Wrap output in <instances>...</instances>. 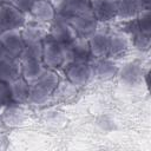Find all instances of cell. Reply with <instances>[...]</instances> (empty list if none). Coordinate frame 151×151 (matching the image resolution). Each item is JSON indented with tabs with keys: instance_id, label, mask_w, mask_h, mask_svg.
<instances>
[{
	"instance_id": "7",
	"label": "cell",
	"mask_w": 151,
	"mask_h": 151,
	"mask_svg": "<svg viewBox=\"0 0 151 151\" xmlns=\"http://www.w3.org/2000/svg\"><path fill=\"white\" fill-rule=\"evenodd\" d=\"M58 11L59 13L57 15L68 20L76 17L92 15L91 0H65Z\"/></svg>"
},
{
	"instance_id": "22",
	"label": "cell",
	"mask_w": 151,
	"mask_h": 151,
	"mask_svg": "<svg viewBox=\"0 0 151 151\" xmlns=\"http://www.w3.org/2000/svg\"><path fill=\"white\" fill-rule=\"evenodd\" d=\"M11 104H14V103L12 99L9 84L0 80V105L5 106V105H11Z\"/></svg>"
},
{
	"instance_id": "24",
	"label": "cell",
	"mask_w": 151,
	"mask_h": 151,
	"mask_svg": "<svg viewBox=\"0 0 151 151\" xmlns=\"http://www.w3.org/2000/svg\"><path fill=\"white\" fill-rule=\"evenodd\" d=\"M35 2V0H13L12 1V5L18 8L20 12L25 13V12H29L33 4Z\"/></svg>"
},
{
	"instance_id": "2",
	"label": "cell",
	"mask_w": 151,
	"mask_h": 151,
	"mask_svg": "<svg viewBox=\"0 0 151 151\" xmlns=\"http://www.w3.org/2000/svg\"><path fill=\"white\" fill-rule=\"evenodd\" d=\"M46 67L57 68L65 65V48L64 44H60L47 35L42 40V58Z\"/></svg>"
},
{
	"instance_id": "12",
	"label": "cell",
	"mask_w": 151,
	"mask_h": 151,
	"mask_svg": "<svg viewBox=\"0 0 151 151\" xmlns=\"http://www.w3.org/2000/svg\"><path fill=\"white\" fill-rule=\"evenodd\" d=\"M46 66L40 59L21 60V77L28 84L39 79L46 72Z\"/></svg>"
},
{
	"instance_id": "11",
	"label": "cell",
	"mask_w": 151,
	"mask_h": 151,
	"mask_svg": "<svg viewBox=\"0 0 151 151\" xmlns=\"http://www.w3.org/2000/svg\"><path fill=\"white\" fill-rule=\"evenodd\" d=\"M71 25L76 29L78 37L88 39L97 31V20L93 15H83L70 19Z\"/></svg>"
},
{
	"instance_id": "25",
	"label": "cell",
	"mask_w": 151,
	"mask_h": 151,
	"mask_svg": "<svg viewBox=\"0 0 151 151\" xmlns=\"http://www.w3.org/2000/svg\"><path fill=\"white\" fill-rule=\"evenodd\" d=\"M55 9H59L61 6H63V4L65 2V0H47Z\"/></svg>"
},
{
	"instance_id": "30",
	"label": "cell",
	"mask_w": 151,
	"mask_h": 151,
	"mask_svg": "<svg viewBox=\"0 0 151 151\" xmlns=\"http://www.w3.org/2000/svg\"><path fill=\"white\" fill-rule=\"evenodd\" d=\"M1 7H2V4L0 2V12H1Z\"/></svg>"
},
{
	"instance_id": "8",
	"label": "cell",
	"mask_w": 151,
	"mask_h": 151,
	"mask_svg": "<svg viewBox=\"0 0 151 151\" xmlns=\"http://www.w3.org/2000/svg\"><path fill=\"white\" fill-rule=\"evenodd\" d=\"M0 41L4 47V52L18 58L25 47V42L21 37V31L19 29L0 32Z\"/></svg>"
},
{
	"instance_id": "17",
	"label": "cell",
	"mask_w": 151,
	"mask_h": 151,
	"mask_svg": "<svg viewBox=\"0 0 151 151\" xmlns=\"http://www.w3.org/2000/svg\"><path fill=\"white\" fill-rule=\"evenodd\" d=\"M142 68L136 63L126 64L119 72L120 80L126 85H136L142 80Z\"/></svg>"
},
{
	"instance_id": "9",
	"label": "cell",
	"mask_w": 151,
	"mask_h": 151,
	"mask_svg": "<svg viewBox=\"0 0 151 151\" xmlns=\"http://www.w3.org/2000/svg\"><path fill=\"white\" fill-rule=\"evenodd\" d=\"M93 76V67L87 63H77L70 64L66 68V77L70 83L74 86L85 85L88 79Z\"/></svg>"
},
{
	"instance_id": "16",
	"label": "cell",
	"mask_w": 151,
	"mask_h": 151,
	"mask_svg": "<svg viewBox=\"0 0 151 151\" xmlns=\"http://www.w3.org/2000/svg\"><path fill=\"white\" fill-rule=\"evenodd\" d=\"M9 84L11 88V94L14 104H20L26 100H28V93H29V84L22 78H18Z\"/></svg>"
},
{
	"instance_id": "5",
	"label": "cell",
	"mask_w": 151,
	"mask_h": 151,
	"mask_svg": "<svg viewBox=\"0 0 151 151\" xmlns=\"http://www.w3.org/2000/svg\"><path fill=\"white\" fill-rule=\"evenodd\" d=\"M50 37L52 39H54L55 41L66 45V44L71 42L72 40H74L78 37V34H77L76 29L73 28V26L71 25L68 19L55 15L54 22L51 27Z\"/></svg>"
},
{
	"instance_id": "14",
	"label": "cell",
	"mask_w": 151,
	"mask_h": 151,
	"mask_svg": "<svg viewBox=\"0 0 151 151\" xmlns=\"http://www.w3.org/2000/svg\"><path fill=\"white\" fill-rule=\"evenodd\" d=\"M117 8V17L125 20H132L144 9V5L140 0H118Z\"/></svg>"
},
{
	"instance_id": "15",
	"label": "cell",
	"mask_w": 151,
	"mask_h": 151,
	"mask_svg": "<svg viewBox=\"0 0 151 151\" xmlns=\"http://www.w3.org/2000/svg\"><path fill=\"white\" fill-rule=\"evenodd\" d=\"M29 12L39 22L52 21L55 18V8L47 0H35Z\"/></svg>"
},
{
	"instance_id": "23",
	"label": "cell",
	"mask_w": 151,
	"mask_h": 151,
	"mask_svg": "<svg viewBox=\"0 0 151 151\" xmlns=\"http://www.w3.org/2000/svg\"><path fill=\"white\" fill-rule=\"evenodd\" d=\"M133 34V44L140 50H147L150 46V33L144 32H134Z\"/></svg>"
},
{
	"instance_id": "29",
	"label": "cell",
	"mask_w": 151,
	"mask_h": 151,
	"mask_svg": "<svg viewBox=\"0 0 151 151\" xmlns=\"http://www.w3.org/2000/svg\"><path fill=\"white\" fill-rule=\"evenodd\" d=\"M109 1H112V2H117L118 0H109Z\"/></svg>"
},
{
	"instance_id": "6",
	"label": "cell",
	"mask_w": 151,
	"mask_h": 151,
	"mask_svg": "<svg viewBox=\"0 0 151 151\" xmlns=\"http://www.w3.org/2000/svg\"><path fill=\"white\" fill-rule=\"evenodd\" d=\"M21 77V60L6 52L0 55V80L11 83Z\"/></svg>"
},
{
	"instance_id": "10",
	"label": "cell",
	"mask_w": 151,
	"mask_h": 151,
	"mask_svg": "<svg viewBox=\"0 0 151 151\" xmlns=\"http://www.w3.org/2000/svg\"><path fill=\"white\" fill-rule=\"evenodd\" d=\"M118 2V1H117ZM117 2L109 0H91L92 15L96 20L109 21L117 17Z\"/></svg>"
},
{
	"instance_id": "3",
	"label": "cell",
	"mask_w": 151,
	"mask_h": 151,
	"mask_svg": "<svg viewBox=\"0 0 151 151\" xmlns=\"http://www.w3.org/2000/svg\"><path fill=\"white\" fill-rule=\"evenodd\" d=\"M65 48V65L77 64V63H86L90 53L88 41L85 38L77 37L71 42L64 45Z\"/></svg>"
},
{
	"instance_id": "27",
	"label": "cell",
	"mask_w": 151,
	"mask_h": 151,
	"mask_svg": "<svg viewBox=\"0 0 151 151\" xmlns=\"http://www.w3.org/2000/svg\"><path fill=\"white\" fill-rule=\"evenodd\" d=\"M140 1H142V4L144 6H147V4H149V0H140Z\"/></svg>"
},
{
	"instance_id": "20",
	"label": "cell",
	"mask_w": 151,
	"mask_h": 151,
	"mask_svg": "<svg viewBox=\"0 0 151 151\" xmlns=\"http://www.w3.org/2000/svg\"><path fill=\"white\" fill-rule=\"evenodd\" d=\"M118 68L116 67V65L110 60H105L104 58L96 65V67H93V74H96L101 79H109L116 76Z\"/></svg>"
},
{
	"instance_id": "21",
	"label": "cell",
	"mask_w": 151,
	"mask_h": 151,
	"mask_svg": "<svg viewBox=\"0 0 151 151\" xmlns=\"http://www.w3.org/2000/svg\"><path fill=\"white\" fill-rule=\"evenodd\" d=\"M20 60H28V59H40L42 58V41L41 42H33V44H25L22 52L19 55Z\"/></svg>"
},
{
	"instance_id": "13",
	"label": "cell",
	"mask_w": 151,
	"mask_h": 151,
	"mask_svg": "<svg viewBox=\"0 0 151 151\" xmlns=\"http://www.w3.org/2000/svg\"><path fill=\"white\" fill-rule=\"evenodd\" d=\"M88 46H90V53L91 55H94L96 58L103 59L106 55H109V48H110V37L104 33H94L88 39Z\"/></svg>"
},
{
	"instance_id": "1",
	"label": "cell",
	"mask_w": 151,
	"mask_h": 151,
	"mask_svg": "<svg viewBox=\"0 0 151 151\" xmlns=\"http://www.w3.org/2000/svg\"><path fill=\"white\" fill-rule=\"evenodd\" d=\"M59 84L58 74L54 71L46 70V72L35 81L29 84L28 100L34 104H41L53 94Z\"/></svg>"
},
{
	"instance_id": "26",
	"label": "cell",
	"mask_w": 151,
	"mask_h": 151,
	"mask_svg": "<svg viewBox=\"0 0 151 151\" xmlns=\"http://www.w3.org/2000/svg\"><path fill=\"white\" fill-rule=\"evenodd\" d=\"M13 0H0L1 4H12Z\"/></svg>"
},
{
	"instance_id": "19",
	"label": "cell",
	"mask_w": 151,
	"mask_h": 151,
	"mask_svg": "<svg viewBox=\"0 0 151 151\" xmlns=\"http://www.w3.org/2000/svg\"><path fill=\"white\" fill-rule=\"evenodd\" d=\"M129 48L127 39L122 33H116L110 37V48H109V55L113 58L122 57Z\"/></svg>"
},
{
	"instance_id": "28",
	"label": "cell",
	"mask_w": 151,
	"mask_h": 151,
	"mask_svg": "<svg viewBox=\"0 0 151 151\" xmlns=\"http://www.w3.org/2000/svg\"><path fill=\"white\" fill-rule=\"evenodd\" d=\"M4 53V47H2V45H1V41H0V55Z\"/></svg>"
},
{
	"instance_id": "18",
	"label": "cell",
	"mask_w": 151,
	"mask_h": 151,
	"mask_svg": "<svg viewBox=\"0 0 151 151\" xmlns=\"http://www.w3.org/2000/svg\"><path fill=\"white\" fill-rule=\"evenodd\" d=\"M21 37L25 44L41 42L47 37V32L42 26L38 24H31V25H27L21 31Z\"/></svg>"
},
{
	"instance_id": "4",
	"label": "cell",
	"mask_w": 151,
	"mask_h": 151,
	"mask_svg": "<svg viewBox=\"0 0 151 151\" xmlns=\"http://www.w3.org/2000/svg\"><path fill=\"white\" fill-rule=\"evenodd\" d=\"M25 22V15L12 4H4L0 12V32L19 29Z\"/></svg>"
}]
</instances>
